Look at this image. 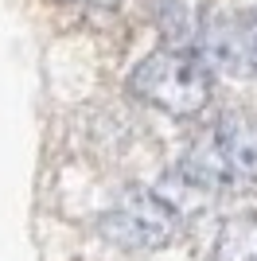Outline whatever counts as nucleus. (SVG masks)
Returning <instances> with one entry per match:
<instances>
[{
  "label": "nucleus",
  "mask_w": 257,
  "mask_h": 261,
  "mask_svg": "<svg viewBox=\"0 0 257 261\" xmlns=\"http://www.w3.org/2000/svg\"><path fill=\"white\" fill-rule=\"evenodd\" d=\"M203 51L230 74H257V12L211 20L203 28Z\"/></svg>",
  "instance_id": "20e7f679"
},
{
  "label": "nucleus",
  "mask_w": 257,
  "mask_h": 261,
  "mask_svg": "<svg viewBox=\"0 0 257 261\" xmlns=\"http://www.w3.org/2000/svg\"><path fill=\"white\" fill-rule=\"evenodd\" d=\"M214 261H257V215H238L226 222Z\"/></svg>",
  "instance_id": "39448f33"
},
{
  "label": "nucleus",
  "mask_w": 257,
  "mask_h": 261,
  "mask_svg": "<svg viewBox=\"0 0 257 261\" xmlns=\"http://www.w3.org/2000/svg\"><path fill=\"white\" fill-rule=\"evenodd\" d=\"M179 230V215L168 199L152 195L144 187H133L121 195V203L101 218V234H106L113 246H125V250H156V246H168Z\"/></svg>",
  "instance_id": "f03ea898"
},
{
  "label": "nucleus",
  "mask_w": 257,
  "mask_h": 261,
  "mask_svg": "<svg viewBox=\"0 0 257 261\" xmlns=\"http://www.w3.org/2000/svg\"><path fill=\"white\" fill-rule=\"evenodd\" d=\"M128 86L137 98H144L164 113H175V117H195L211 101V74H207L203 59H195L187 51L148 55L133 70Z\"/></svg>",
  "instance_id": "f257e3e1"
},
{
  "label": "nucleus",
  "mask_w": 257,
  "mask_h": 261,
  "mask_svg": "<svg viewBox=\"0 0 257 261\" xmlns=\"http://www.w3.org/2000/svg\"><path fill=\"white\" fill-rule=\"evenodd\" d=\"M187 168L195 172L191 179L203 184H222V179L257 184V117H230L211 144L191 152Z\"/></svg>",
  "instance_id": "7ed1b4c3"
}]
</instances>
